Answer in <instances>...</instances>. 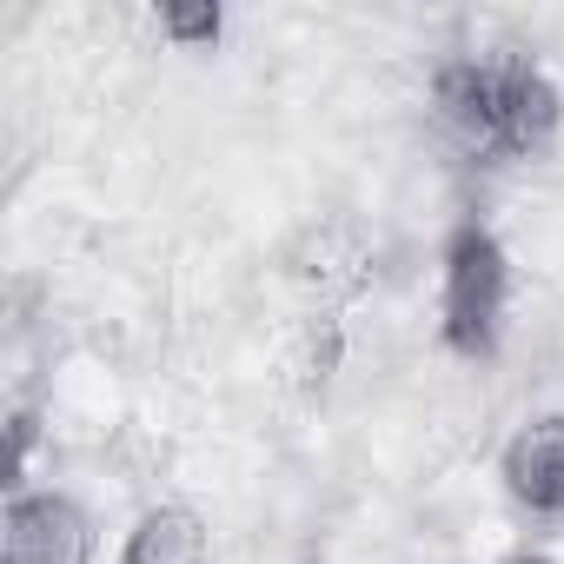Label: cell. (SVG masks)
Masks as SVG:
<instances>
[{
    "label": "cell",
    "instance_id": "cell-1",
    "mask_svg": "<svg viewBox=\"0 0 564 564\" xmlns=\"http://www.w3.org/2000/svg\"><path fill=\"white\" fill-rule=\"evenodd\" d=\"M432 113L485 160H538L564 127V94L518 47L452 54L432 67Z\"/></svg>",
    "mask_w": 564,
    "mask_h": 564
},
{
    "label": "cell",
    "instance_id": "cell-2",
    "mask_svg": "<svg viewBox=\"0 0 564 564\" xmlns=\"http://www.w3.org/2000/svg\"><path fill=\"white\" fill-rule=\"evenodd\" d=\"M511 313V252L491 226L458 219L438 246V339L458 359H498Z\"/></svg>",
    "mask_w": 564,
    "mask_h": 564
},
{
    "label": "cell",
    "instance_id": "cell-3",
    "mask_svg": "<svg viewBox=\"0 0 564 564\" xmlns=\"http://www.w3.org/2000/svg\"><path fill=\"white\" fill-rule=\"evenodd\" d=\"M0 551H8V564H94L100 524L74 491L21 485L8 498V518H0Z\"/></svg>",
    "mask_w": 564,
    "mask_h": 564
},
{
    "label": "cell",
    "instance_id": "cell-4",
    "mask_svg": "<svg viewBox=\"0 0 564 564\" xmlns=\"http://www.w3.org/2000/svg\"><path fill=\"white\" fill-rule=\"evenodd\" d=\"M505 498L531 518H564V412L524 419L498 452Z\"/></svg>",
    "mask_w": 564,
    "mask_h": 564
},
{
    "label": "cell",
    "instance_id": "cell-5",
    "mask_svg": "<svg viewBox=\"0 0 564 564\" xmlns=\"http://www.w3.org/2000/svg\"><path fill=\"white\" fill-rule=\"evenodd\" d=\"M120 564H213V524L193 505H147L120 544Z\"/></svg>",
    "mask_w": 564,
    "mask_h": 564
},
{
    "label": "cell",
    "instance_id": "cell-6",
    "mask_svg": "<svg viewBox=\"0 0 564 564\" xmlns=\"http://www.w3.org/2000/svg\"><path fill=\"white\" fill-rule=\"evenodd\" d=\"M153 28L173 41V47H213L226 34V14L213 8V0H199V8H180V0H166V8H153Z\"/></svg>",
    "mask_w": 564,
    "mask_h": 564
},
{
    "label": "cell",
    "instance_id": "cell-7",
    "mask_svg": "<svg viewBox=\"0 0 564 564\" xmlns=\"http://www.w3.org/2000/svg\"><path fill=\"white\" fill-rule=\"evenodd\" d=\"M28 452H34V412H14V471H28Z\"/></svg>",
    "mask_w": 564,
    "mask_h": 564
},
{
    "label": "cell",
    "instance_id": "cell-8",
    "mask_svg": "<svg viewBox=\"0 0 564 564\" xmlns=\"http://www.w3.org/2000/svg\"><path fill=\"white\" fill-rule=\"evenodd\" d=\"M505 564H557V557H544V551H518V557H505Z\"/></svg>",
    "mask_w": 564,
    "mask_h": 564
}]
</instances>
